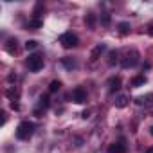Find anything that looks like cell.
Returning a JSON list of instances; mask_svg holds the SVG:
<instances>
[{"instance_id": "1", "label": "cell", "mask_w": 153, "mask_h": 153, "mask_svg": "<svg viewBox=\"0 0 153 153\" xmlns=\"http://www.w3.org/2000/svg\"><path fill=\"white\" fill-rule=\"evenodd\" d=\"M33 133H34V124L29 121H22L16 128V139H20V140H27Z\"/></svg>"}, {"instance_id": "2", "label": "cell", "mask_w": 153, "mask_h": 153, "mask_svg": "<svg viewBox=\"0 0 153 153\" xmlns=\"http://www.w3.org/2000/svg\"><path fill=\"white\" fill-rule=\"evenodd\" d=\"M59 43H61L63 49H72V47H76L79 43V38L76 34H72V33H65V34L59 36Z\"/></svg>"}, {"instance_id": "3", "label": "cell", "mask_w": 153, "mask_h": 153, "mask_svg": "<svg viewBox=\"0 0 153 153\" xmlns=\"http://www.w3.org/2000/svg\"><path fill=\"white\" fill-rule=\"evenodd\" d=\"M27 67H29L31 72L42 70V68H43V56H40V54H31V56L27 58Z\"/></svg>"}, {"instance_id": "4", "label": "cell", "mask_w": 153, "mask_h": 153, "mask_svg": "<svg viewBox=\"0 0 153 153\" xmlns=\"http://www.w3.org/2000/svg\"><path fill=\"white\" fill-rule=\"evenodd\" d=\"M137 63H139V52H137V51H128V52L124 54V58L121 59V65H123L124 68L135 67Z\"/></svg>"}, {"instance_id": "5", "label": "cell", "mask_w": 153, "mask_h": 153, "mask_svg": "<svg viewBox=\"0 0 153 153\" xmlns=\"http://www.w3.org/2000/svg\"><path fill=\"white\" fill-rule=\"evenodd\" d=\"M72 99H74V103H78V105L87 103V92H85V88L76 87V88L72 90Z\"/></svg>"}, {"instance_id": "6", "label": "cell", "mask_w": 153, "mask_h": 153, "mask_svg": "<svg viewBox=\"0 0 153 153\" xmlns=\"http://www.w3.org/2000/svg\"><path fill=\"white\" fill-rule=\"evenodd\" d=\"M126 151H128V146L124 144V140L114 142V144H110V148H108V153H126Z\"/></svg>"}, {"instance_id": "7", "label": "cell", "mask_w": 153, "mask_h": 153, "mask_svg": "<svg viewBox=\"0 0 153 153\" xmlns=\"http://www.w3.org/2000/svg\"><path fill=\"white\" fill-rule=\"evenodd\" d=\"M105 49H106V45H105V43H97V45L94 47V51L90 52V59H92V61H96V59L105 52Z\"/></svg>"}, {"instance_id": "8", "label": "cell", "mask_w": 153, "mask_h": 153, "mask_svg": "<svg viewBox=\"0 0 153 153\" xmlns=\"http://www.w3.org/2000/svg\"><path fill=\"white\" fill-rule=\"evenodd\" d=\"M137 105H144V106H151L153 105V94H148V96H140L135 99Z\"/></svg>"}, {"instance_id": "9", "label": "cell", "mask_w": 153, "mask_h": 153, "mask_svg": "<svg viewBox=\"0 0 153 153\" xmlns=\"http://www.w3.org/2000/svg\"><path fill=\"white\" fill-rule=\"evenodd\" d=\"M16 49H18V45H16V38H9L7 43H6V51H7L9 54H15Z\"/></svg>"}, {"instance_id": "10", "label": "cell", "mask_w": 153, "mask_h": 153, "mask_svg": "<svg viewBox=\"0 0 153 153\" xmlns=\"http://www.w3.org/2000/svg\"><path fill=\"white\" fill-rule=\"evenodd\" d=\"M121 88V79L119 78H112L110 81H108V90L110 92H115V90H119Z\"/></svg>"}, {"instance_id": "11", "label": "cell", "mask_w": 153, "mask_h": 153, "mask_svg": "<svg viewBox=\"0 0 153 153\" xmlns=\"http://www.w3.org/2000/svg\"><path fill=\"white\" fill-rule=\"evenodd\" d=\"M61 65H63L65 68H68V70H72V68H76V67H78L76 59H72V58H63V59H61Z\"/></svg>"}, {"instance_id": "12", "label": "cell", "mask_w": 153, "mask_h": 153, "mask_svg": "<svg viewBox=\"0 0 153 153\" xmlns=\"http://www.w3.org/2000/svg\"><path fill=\"white\" fill-rule=\"evenodd\" d=\"M142 85H146V78L144 76H135V78L131 79V87H142Z\"/></svg>"}, {"instance_id": "13", "label": "cell", "mask_w": 153, "mask_h": 153, "mask_svg": "<svg viewBox=\"0 0 153 153\" xmlns=\"http://www.w3.org/2000/svg\"><path fill=\"white\" fill-rule=\"evenodd\" d=\"M119 61V52L117 51H110L108 52V65H115Z\"/></svg>"}, {"instance_id": "14", "label": "cell", "mask_w": 153, "mask_h": 153, "mask_svg": "<svg viewBox=\"0 0 153 153\" xmlns=\"http://www.w3.org/2000/svg\"><path fill=\"white\" fill-rule=\"evenodd\" d=\"M117 27H119V34H121V36H126V34L130 33V24H126V22H121Z\"/></svg>"}, {"instance_id": "15", "label": "cell", "mask_w": 153, "mask_h": 153, "mask_svg": "<svg viewBox=\"0 0 153 153\" xmlns=\"http://www.w3.org/2000/svg\"><path fill=\"white\" fill-rule=\"evenodd\" d=\"M85 24H87V25L92 29V27L96 25V15H94V13H88V15L85 16Z\"/></svg>"}, {"instance_id": "16", "label": "cell", "mask_w": 153, "mask_h": 153, "mask_svg": "<svg viewBox=\"0 0 153 153\" xmlns=\"http://www.w3.org/2000/svg\"><path fill=\"white\" fill-rule=\"evenodd\" d=\"M126 105H128V97H126V96H119V97L115 99V106H117V108H124Z\"/></svg>"}, {"instance_id": "17", "label": "cell", "mask_w": 153, "mask_h": 153, "mask_svg": "<svg viewBox=\"0 0 153 153\" xmlns=\"http://www.w3.org/2000/svg\"><path fill=\"white\" fill-rule=\"evenodd\" d=\"M42 25H43L42 18H33V20L29 22V29H38V27H42Z\"/></svg>"}, {"instance_id": "18", "label": "cell", "mask_w": 153, "mask_h": 153, "mask_svg": "<svg viewBox=\"0 0 153 153\" xmlns=\"http://www.w3.org/2000/svg\"><path fill=\"white\" fill-rule=\"evenodd\" d=\"M25 49H27V51L38 49V42H36V40H27V42H25Z\"/></svg>"}, {"instance_id": "19", "label": "cell", "mask_w": 153, "mask_h": 153, "mask_svg": "<svg viewBox=\"0 0 153 153\" xmlns=\"http://www.w3.org/2000/svg\"><path fill=\"white\" fill-rule=\"evenodd\" d=\"M59 88H61V83H59V81H56V79L51 81V85H49V92H58Z\"/></svg>"}, {"instance_id": "20", "label": "cell", "mask_w": 153, "mask_h": 153, "mask_svg": "<svg viewBox=\"0 0 153 153\" xmlns=\"http://www.w3.org/2000/svg\"><path fill=\"white\" fill-rule=\"evenodd\" d=\"M101 24H103L105 27L110 25V15H108V13H103V15H101Z\"/></svg>"}, {"instance_id": "21", "label": "cell", "mask_w": 153, "mask_h": 153, "mask_svg": "<svg viewBox=\"0 0 153 153\" xmlns=\"http://www.w3.org/2000/svg\"><path fill=\"white\" fill-rule=\"evenodd\" d=\"M47 106H49V97L42 96V97H40V108H43V110H45Z\"/></svg>"}, {"instance_id": "22", "label": "cell", "mask_w": 153, "mask_h": 153, "mask_svg": "<svg viewBox=\"0 0 153 153\" xmlns=\"http://www.w3.org/2000/svg\"><path fill=\"white\" fill-rule=\"evenodd\" d=\"M33 114H34L36 117H42V115H43V108H34V112H33Z\"/></svg>"}, {"instance_id": "23", "label": "cell", "mask_w": 153, "mask_h": 153, "mask_svg": "<svg viewBox=\"0 0 153 153\" xmlns=\"http://www.w3.org/2000/svg\"><path fill=\"white\" fill-rule=\"evenodd\" d=\"M0 115H2V124H6V121H7V114H6V112H2Z\"/></svg>"}, {"instance_id": "24", "label": "cell", "mask_w": 153, "mask_h": 153, "mask_svg": "<svg viewBox=\"0 0 153 153\" xmlns=\"http://www.w3.org/2000/svg\"><path fill=\"white\" fill-rule=\"evenodd\" d=\"M81 115H83V119H87V117H90V112H88V110H85Z\"/></svg>"}, {"instance_id": "25", "label": "cell", "mask_w": 153, "mask_h": 153, "mask_svg": "<svg viewBox=\"0 0 153 153\" xmlns=\"http://www.w3.org/2000/svg\"><path fill=\"white\" fill-rule=\"evenodd\" d=\"M148 34H149V36H153V24L148 27Z\"/></svg>"}, {"instance_id": "26", "label": "cell", "mask_w": 153, "mask_h": 153, "mask_svg": "<svg viewBox=\"0 0 153 153\" xmlns=\"http://www.w3.org/2000/svg\"><path fill=\"white\" fill-rule=\"evenodd\" d=\"M11 108H13V110H18V105H16V103L13 101V103H11Z\"/></svg>"}, {"instance_id": "27", "label": "cell", "mask_w": 153, "mask_h": 153, "mask_svg": "<svg viewBox=\"0 0 153 153\" xmlns=\"http://www.w3.org/2000/svg\"><path fill=\"white\" fill-rule=\"evenodd\" d=\"M146 153H153V146H151V148H148V151H146Z\"/></svg>"}, {"instance_id": "28", "label": "cell", "mask_w": 153, "mask_h": 153, "mask_svg": "<svg viewBox=\"0 0 153 153\" xmlns=\"http://www.w3.org/2000/svg\"><path fill=\"white\" fill-rule=\"evenodd\" d=\"M149 133H151V135H153V126H151V128H149Z\"/></svg>"}]
</instances>
